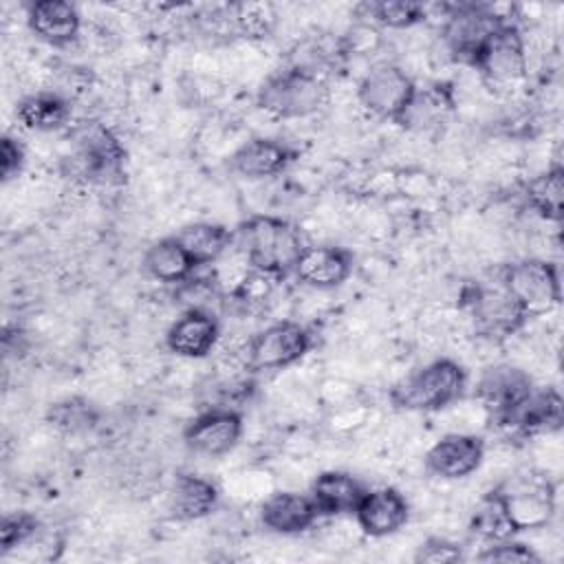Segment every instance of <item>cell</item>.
Returning <instances> with one entry per match:
<instances>
[{"instance_id":"cb8c5ba5","label":"cell","mask_w":564,"mask_h":564,"mask_svg":"<svg viewBox=\"0 0 564 564\" xmlns=\"http://www.w3.org/2000/svg\"><path fill=\"white\" fill-rule=\"evenodd\" d=\"M148 275L165 284H183L198 269L176 236L161 238L152 242L141 260Z\"/></svg>"},{"instance_id":"8992f818","label":"cell","mask_w":564,"mask_h":564,"mask_svg":"<svg viewBox=\"0 0 564 564\" xmlns=\"http://www.w3.org/2000/svg\"><path fill=\"white\" fill-rule=\"evenodd\" d=\"M75 172L90 183H121L126 176V150L110 128L84 121L75 134Z\"/></svg>"},{"instance_id":"6da1fadb","label":"cell","mask_w":564,"mask_h":564,"mask_svg":"<svg viewBox=\"0 0 564 564\" xmlns=\"http://www.w3.org/2000/svg\"><path fill=\"white\" fill-rule=\"evenodd\" d=\"M251 271L269 278H284L293 273V267L304 251L300 229L278 216H251L234 231Z\"/></svg>"},{"instance_id":"7a4b0ae2","label":"cell","mask_w":564,"mask_h":564,"mask_svg":"<svg viewBox=\"0 0 564 564\" xmlns=\"http://www.w3.org/2000/svg\"><path fill=\"white\" fill-rule=\"evenodd\" d=\"M465 388V368L454 359L441 357L397 381L390 390V401L405 412H438L458 401Z\"/></svg>"},{"instance_id":"4316f807","label":"cell","mask_w":564,"mask_h":564,"mask_svg":"<svg viewBox=\"0 0 564 564\" xmlns=\"http://www.w3.org/2000/svg\"><path fill=\"white\" fill-rule=\"evenodd\" d=\"M524 198L529 207L546 220H562L564 214V170L553 165L535 174L524 185Z\"/></svg>"},{"instance_id":"30bf717a","label":"cell","mask_w":564,"mask_h":564,"mask_svg":"<svg viewBox=\"0 0 564 564\" xmlns=\"http://www.w3.org/2000/svg\"><path fill=\"white\" fill-rule=\"evenodd\" d=\"M533 388V379L522 368L511 364H496L480 372L474 397L489 412L491 421L502 425L524 403Z\"/></svg>"},{"instance_id":"9c48e42d","label":"cell","mask_w":564,"mask_h":564,"mask_svg":"<svg viewBox=\"0 0 564 564\" xmlns=\"http://www.w3.org/2000/svg\"><path fill=\"white\" fill-rule=\"evenodd\" d=\"M416 93L412 77L392 62L375 64L359 82V104L375 117L399 123Z\"/></svg>"},{"instance_id":"484cf974","label":"cell","mask_w":564,"mask_h":564,"mask_svg":"<svg viewBox=\"0 0 564 564\" xmlns=\"http://www.w3.org/2000/svg\"><path fill=\"white\" fill-rule=\"evenodd\" d=\"M196 267L216 262L234 242V231L218 223H192L174 234Z\"/></svg>"},{"instance_id":"7402d4cb","label":"cell","mask_w":564,"mask_h":564,"mask_svg":"<svg viewBox=\"0 0 564 564\" xmlns=\"http://www.w3.org/2000/svg\"><path fill=\"white\" fill-rule=\"evenodd\" d=\"M366 487L348 471L328 469L315 476L308 496L317 507L319 516H348L355 513L361 502Z\"/></svg>"},{"instance_id":"d590c367","label":"cell","mask_w":564,"mask_h":564,"mask_svg":"<svg viewBox=\"0 0 564 564\" xmlns=\"http://www.w3.org/2000/svg\"><path fill=\"white\" fill-rule=\"evenodd\" d=\"M273 18L267 15V7L264 4H242L240 13H238V24L245 33L262 37L269 31V22Z\"/></svg>"},{"instance_id":"2e32d148","label":"cell","mask_w":564,"mask_h":564,"mask_svg":"<svg viewBox=\"0 0 564 564\" xmlns=\"http://www.w3.org/2000/svg\"><path fill=\"white\" fill-rule=\"evenodd\" d=\"M352 516L366 535L386 538L405 527L410 518V505L405 496L394 487L366 489Z\"/></svg>"},{"instance_id":"f1b7e54d","label":"cell","mask_w":564,"mask_h":564,"mask_svg":"<svg viewBox=\"0 0 564 564\" xmlns=\"http://www.w3.org/2000/svg\"><path fill=\"white\" fill-rule=\"evenodd\" d=\"M469 529H471L474 535H478L487 544L489 542H500V540H507V538L516 535V531L511 529V524H509V520H507V516L502 511V505H500L498 496L494 494V489L476 507V511L471 516V522H469Z\"/></svg>"},{"instance_id":"ffe728a7","label":"cell","mask_w":564,"mask_h":564,"mask_svg":"<svg viewBox=\"0 0 564 564\" xmlns=\"http://www.w3.org/2000/svg\"><path fill=\"white\" fill-rule=\"evenodd\" d=\"M26 24L35 37L51 46H68L77 40L82 18L66 0H37L29 4Z\"/></svg>"},{"instance_id":"1f68e13d","label":"cell","mask_w":564,"mask_h":564,"mask_svg":"<svg viewBox=\"0 0 564 564\" xmlns=\"http://www.w3.org/2000/svg\"><path fill=\"white\" fill-rule=\"evenodd\" d=\"M37 518L31 513H9L0 522V553L7 555L13 549L26 544L37 533Z\"/></svg>"},{"instance_id":"83f0119b","label":"cell","mask_w":564,"mask_h":564,"mask_svg":"<svg viewBox=\"0 0 564 564\" xmlns=\"http://www.w3.org/2000/svg\"><path fill=\"white\" fill-rule=\"evenodd\" d=\"M99 421L97 408L82 397H66L48 405L46 423L64 434L90 432Z\"/></svg>"},{"instance_id":"f546056e","label":"cell","mask_w":564,"mask_h":564,"mask_svg":"<svg viewBox=\"0 0 564 564\" xmlns=\"http://www.w3.org/2000/svg\"><path fill=\"white\" fill-rule=\"evenodd\" d=\"M366 9L372 22L388 29H410L427 18V7L412 0H379Z\"/></svg>"},{"instance_id":"ac0fdd59","label":"cell","mask_w":564,"mask_h":564,"mask_svg":"<svg viewBox=\"0 0 564 564\" xmlns=\"http://www.w3.org/2000/svg\"><path fill=\"white\" fill-rule=\"evenodd\" d=\"M295 159V150L271 137H256L245 141L231 156L229 167L242 178H271L282 174Z\"/></svg>"},{"instance_id":"e0dca14e","label":"cell","mask_w":564,"mask_h":564,"mask_svg":"<svg viewBox=\"0 0 564 564\" xmlns=\"http://www.w3.org/2000/svg\"><path fill=\"white\" fill-rule=\"evenodd\" d=\"M295 278L313 289H335L352 273V253L335 245H306L295 267Z\"/></svg>"},{"instance_id":"3957f363","label":"cell","mask_w":564,"mask_h":564,"mask_svg":"<svg viewBox=\"0 0 564 564\" xmlns=\"http://www.w3.org/2000/svg\"><path fill=\"white\" fill-rule=\"evenodd\" d=\"M494 494L516 533L542 529L555 513V485L535 469H522L500 482Z\"/></svg>"},{"instance_id":"7c38bea8","label":"cell","mask_w":564,"mask_h":564,"mask_svg":"<svg viewBox=\"0 0 564 564\" xmlns=\"http://www.w3.org/2000/svg\"><path fill=\"white\" fill-rule=\"evenodd\" d=\"M467 306L474 319V326L480 335L491 339H502L522 328L529 319L520 306L511 300V295L498 282L496 286L476 284L469 291Z\"/></svg>"},{"instance_id":"277c9868","label":"cell","mask_w":564,"mask_h":564,"mask_svg":"<svg viewBox=\"0 0 564 564\" xmlns=\"http://www.w3.org/2000/svg\"><path fill=\"white\" fill-rule=\"evenodd\" d=\"M256 104L278 119H300L315 115L326 104V86L317 73L291 66L269 75L258 88Z\"/></svg>"},{"instance_id":"603a6c76","label":"cell","mask_w":564,"mask_h":564,"mask_svg":"<svg viewBox=\"0 0 564 564\" xmlns=\"http://www.w3.org/2000/svg\"><path fill=\"white\" fill-rule=\"evenodd\" d=\"M218 505V487L196 474H178L172 482L167 509L170 516L183 522L209 516Z\"/></svg>"},{"instance_id":"52a82bcc","label":"cell","mask_w":564,"mask_h":564,"mask_svg":"<svg viewBox=\"0 0 564 564\" xmlns=\"http://www.w3.org/2000/svg\"><path fill=\"white\" fill-rule=\"evenodd\" d=\"M509 20L485 4H454L445 15L443 40L449 55L467 66H474L489 40Z\"/></svg>"},{"instance_id":"836d02e7","label":"cell","mask_w":564,"mask_h":564,"mask_svg":"<svg viewBox=\"0 0 564 564\" xmlns=\"http://www.w3.org/2000/svg\"><path fill=\"white\" fill-rule=\"evenodd\" d=\"M460 560H463L460 544L441 535L427 538L414 553V562H425V564H454Z\"/></svg>"},{"instance_id":"8fae6325","label":"cell","mask_w":564,"mask_h":564,"mask_svg":"<svg viewBox=\"0 0 564 564\" xmlns=\"http://www.w3.org/2000/svg\"><path fill=\"white\" fill-rule=\"evenodd\" d=\"M242 432L245 423L238 410L207 408L185 425L183 443L194 454L218 458L240 443Z\"/></svg>"},{"instance_id":"ba28073f","label":"cell","mask_w":564,"mask_h":564,"mask_svg":"<svg viewBox=\"0 0 564 564\" xmlns=\"http://www.w3.org/2000/svg\"><path fill=\"white\" fill-rule=\"evenodd\" d=\"M311 346L313 337L300 322L280 319L264 326L247 341L245 364L253 372L282 370L304 359Z\"/></svg>"},{"instance_id":"e575fe53","label":"cell","mask_w":564,"mask_h":564,"mask_svg":"<svg viewBox=\"0 0 564 564\" xmlns=\"http://www.w3.org/2000/svg\"><path fill=\"white\" fill-rule=\"evenodd\" d=\"M24 167V148L13 137H2L0 143V176L4 183L15 178Z\"/></svg>"},{"instance_id":"44dd1931","label":"cell","mask_w":564,"mask_h":564,"mask_svg":"<svg viewBox=\"0 0 564 564\" xmlns=\"http://www.w3.org/2000/svg\"><path fill=\"white\" fill-rule=\"evenodd\" d=\"M564 423L562 397L555 388H533L524 403L502 423L520 434H551Z\"/></svg>"},{"instance_id":"5bb4252c","label":"cell","mask_w":564,"mask_h":564,"mask_svg":"<svg viewBox=\"0 0 564 564\" xmlns=\"http://www.w3.org/2000/svg\"><path fill=\"white\" fill-rule=\"evenodd\" d=\"M485 458V441L476 434H445L425 454V469L443 480L471 476Z\"/></svg>"},{"instance_id":"d6986e66","label":"cell","mask_w":564,"mask_h":564,"mask_svg":"<svg viewBox=\"0 0 564 564\" xmlns=\"http://www.w3.org/2000/svg\"><path fill=\"white\" fill-rule=\"evenodd\" d=\"M319 518L317 507L308 494L273 491L260 505V520L264 529L280 535H297L315 524Z\"/></svg>"},{"instance_id":"d6a6232c","label":"cell","mask_w":564,"mask_h":564,"mask_svg":"<svg viewBox=\"0 0 564 564\" xmlns=\"http://www.w3.org/2000/svg\"><path fill=\"white\" fill-rule=\"evenodd\" d=\"M478 562H500V564H529L540 562V555L524 542H518L513 538L489 542L478 555Z\"/></svg>"},{"instance_id":"d4e9b609","label":"cell","mask_w":564,"mask_h":564,"mask_svg":"<svg viewBox=\"0 0 564 564\" xmlns=\"http://www.w3.org/2000/svg\"><path fill=\"white\" fill-rule=\"evenodd\" d=\"M15 117L29 130L51 132L68 123L70 104L57 93H33L18 101Z\"/></svg>"},{"instance_id":"4fadbf2b","label":"cell","mask_w":564,"mask_h":564,"mask_svg":"<svg viewBox=\"0 0 564 564\" xmlns=\"http://www.w3.org/2000/svg\"><path fill=\"white\" fill-rule=\"evenodd\" d=\"M476 70L491 84V86H511L524 77L527 70V55L522 35L516 24L507 22L482 48L478 55Z\"/></svg>"},{"instance_id":"5b68a950","label":"cell","mask_w":564,"mask_h":564,"mask_svg":"<svg viewBox=\"0 0 564 564\" xmlns=\"http://www.w3.org/2000/svg\"><path fill=\"white\" fill-rule=\"evenodd\" d=\"M500 284L527 317L553 311L562 300L560 269L540 258H527L505 264Z\"/></svg>"},{"instance_id":"9a60e30c","label":"cell","mask_w":564,"mask_h":564,"mask_svg":"<svg viewBox=\"0 0 564 564\" xmlns=\"http://www.w3.org/2000/svg\"><path fill=\"white\" fill-rule=\"evenodd\" d=\"M220 337V324L212 311L185 308L167 328L165 346L172 355L185 359L207 357Z\"/></svg>"},{"instance_id":"4dcf8cb0","label":"cell","mask_w":564,"mask_h":564,"mask_svg":"<svg viewBox=\"0 0 564 564\" xmlns=\"http://www.w3.org/2000/svg\"><path fill=\"white\" fill-rule=\"evenodd\" d=\"M447 108V101L443 99L441 90H419L414 93L410 106L405 108L403 117L399 119V126L403 128H416V130H425L432 128L441 121L443 112Z\"/></svg>"}]
</instances>
